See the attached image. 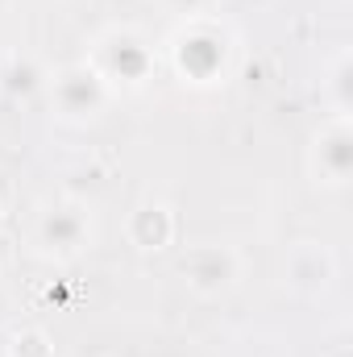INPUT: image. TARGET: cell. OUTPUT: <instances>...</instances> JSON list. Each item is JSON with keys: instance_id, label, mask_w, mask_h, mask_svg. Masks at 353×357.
I'll use <instances>...</instances> for the list:
<instances>
[{"instance_id": "obj_4", "label": "cell", "mask_w": 353, "mask_h": 357, "mask_svg": "<svg viewBox=\"0 0 353 357\" xmlns=\"http://www.w3.org/2000/svg\"><path fill=\"white\" fill-rule=\"evenodd\" d=\"M46 91H50V108H54V116L67 121V125L100 121V116L108 112V104H112V88L91 71L88 59L59 67V71L50 75Z\"/></svg>"}, {"instance_id": "obj_10", "label": "cell", "mask_w": 353, "mask_h": 357, "mask_svg": "<svg viewBox=\"0 0 353 357\" xmlns=\"http://www.w3.org/2000/svg\"><path fill=\"white\" fill-rule=\"evenodd\" d=\"M324 100L333 104V116H350L353 108V54L337 50L324 71Z\"/></svg>"}, {"instance_id": "obj_11", "label": "cell", "mask_w": 353, "mask_h": 357, "mask_svg": "<svg viewBox=\"0 0 353 357\" xmlns=\"http://www.w3.org/2000/svg\"><path fill=\"white\" fill-rule=\"evenodd\" d=\"M8 357H54V341L38 324H21L8 333Z\"/></svg>"}, {"instance_id": "obj_7", "label": "cell", "mask_w": 353, "mask_h": 357, "mask_svg": "<svg viewBox=\"0 0 353 357\" xmlns=\"http://www.w3.org/2000/svg\"><path fill=\"white\" fill-rule=\"evenodd\" d=\"M337 278V258L329 245L320 241H295L283 258V282L295 291V295H324Z\"/></svg>"}, {"instance_id": "obj_6", "label": "cell", "mask_w": 353, "mask_h": 357, "mask_svg": "<svg viewBox=\"0 0 353 357\" xmlns=\"http://www.w3.org/2000/svg\"><path fill=\"white\" fill-rule=\"evenodd\" d=\"M179 278L187 282L191 295L216 299V295H225V291L237 287V278H241V254L233 245H220V241L191 245L179 258Z\"/></svg>"}, {"instance_id": "obj_8", "label": "cell", "mask_w": 353, "mask_h": 357, "mask_svg": "<svg viewBox=\"0 0 353 357\" xmlns=\"http://www.w3.org/2000/svg\"><path fill=\"white\" fill-rule=\"evenodd\" d=\"M175 233H179L175 208L163 204V199H146V204H137V208L129 212V220H125V237H129V245L142 250V254H158V250H167V245L175 241Z\"/></svg>"}, {"instance_id": "obj_3", "label": "cell", "mask_w": 353, "mask_h": 357, "mask_svg": "<svg viewBox=\"0 0 353 357\" xmlns=\"http://www.w3.org/2000/svg\"><path fill=\"white\" fill-rule=\"evenodd\" d=\"M96 225H91V208L75 195H59L50 204H42L38 220H33V245L42 258L50 262H71L84 250H91Z\"/></svg>"}, {"instance_id": "obj_5", "label": "cell", "mask_w": 353, "mask_h": 357, "mask_svg": "<svg viewBox=\"0 0 353 357\" xmlns=\"http://www.w3.org/2000/svg\"><path fill=\"white\" fill-rule=\"evenodd\" d=\"M308 175L316 187L341 191L353 178V125L350 116H329L308 146Z\"/></svg>"}, {"instance_id": "obj_1", "label": "cell", "mask_w": 353, "mask_h": 357, "mask_svg": "<svg viewBox=\"0 0 353 357\" xmlns=\"http://www.w3.org/2000/svg\"><path fill=\"white\" fill-rule=\"evenodd\" d=\"M171 50V63H175L179 79L183 84H195V88H212L229 75V59H233V38L220 21L212 17H187L171 33L167 42Z\"/></svg>"}, {"instance_id": "obj_12", "label": "cell", "mask_w": 353, "mask_h": 357, "mask_svg": "<svg viewBox=\"0 0 353 357\" xmlns=\"http://www.w3.org/2000/svg\"><path fill=\"white\" fill-rule=\"evenodd\" d=\"M158 4H163V8H171V13H179V17L187 21V17H200L208 0H158Z\"/></svg>"}, {"instance_id": "obj_2", "label": "cell", "mask_w": 353, "mask_h": 357, "mask_svg": "<svg viewBox=\"0 0 353 357\" xmlns=\"http://www.w3.org/2000/svg\"><path fill=\"white\" fill-rule=\"evenodd\" d=\"M88 67L112 88V96L137 91L154 75V42L137 25H112L91 42Z\"/></svg>"}, {"instance_id": "obj_13", "label": "cell", "mask_w": 353, "mask_h": 357, "mask_svg": "<svg viewBox=\"0 0 353 357\" xmlns=\"http://www.w3.org/2000/svg\"><path fill=\"white\" fill-rule=\"evenodd\" d=\"M0 229H4V204H0Z\"/></svg>"}, {"instance_id": "obj_9", "label": "cell", "mask_w": 353, "mask_h": 357, "mask_svg": "<svg viewBox=\"0 0 353 357\" xmlns=\"http://www.w3.org/2000/svg\"><path fill=\"white\" fill-rule=\"evenodd\" d=\"M46 84H50V71L33 54H0V96L33 100L38 91H46Z\"/></svg>"}]
</instances>
